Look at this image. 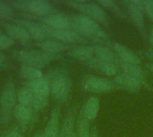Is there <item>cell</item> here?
<instances>
[{"mask_svg": "<svg viewBox=\"0 0 153 137\" xmlns=\"http://www.w3.org/2000/svg\"><path fill=\"white\" fill-rule=\"evenodd\" d=\"M68 17L71 21V29L92 41L94 44L110 45L111 38L104 28L91 17L81 12L69 13Z\"/></svg>", "mask_w": 153, "mask_h": 137, "instance_id": "6da1fadb", "label": "cell"}, {"mask_svg": "<svg viewBox=\"0 0 153 137\" xmlns=\"http://www.w3.org/2000/svg\"><path fill=\"white\" fill-rule=\"evenodd\" d=\"M49 85V92L53 100L58 104L66 103L72 94V78L65 66H58L50 70L45 76Z\"/></svg>", "mask_w": 153, "mask_h": 137, "instance_id": "7a4b0ae2", "label": "cell"}, {"mask_svg": "<svg viewBox=\"0 0 153 137\" xmlns=\"http://www.w3.org/2000/svg\"><path fill=\"white\" fill-rule=\"evenodd\" d=\"M63 3L69 7L78 11L79 12L95 20L104 29L109 28L108 17L105 9L96 2L86 0H67L64 1Z\"/></svg>", "mask_w": 153, "mask_h": 137, "instance_id": "3957f363", "label": "cell"}, {"mask_svg": "<svg viewBox=\"0 0 153 137\" xmlns=\"http://www.w3.org/2000/svg\"><path fill=\"white\" fill-rule=\"evenodd\" d=\"M7 2L13 6V8L30 13L29 15L34 17H44L59 12L50 2L46 0H13Z\"/></svg>", "mask_w": 153, "mask_h": 137, "instance_id": "277c9868", "label": "cell"}, {"mask_svg": "<svg viewBox=\"0 0 153 137\" xmlns=\"http://www.w3.org/2000/svg\"><path fill=\"white\" fill-rule=\"evenodd\" d=\"M17 103V91L14 81L9 78L3 87L0 95V111L1 119L4 126H6L13 113V110Z\"/></svg>", "mask_w": 153, "mask_h": 137, "instance_id": "5b68a950", "label": "cell"}, {"mask_svg": "<svg viewBox=\"0 0 153 137\" xmlns=\"http://www.w3.org/2000/svg\"><path fill=\"white\" fill-rule=\"evenodd\" d=\"M14 57L22 65H29L41 70L52 62L58 59V56L48 54L40 50L22 49L13 53Z\"/></svg>", "mask_w": 153, "mask_h": 137, "instance_id": "8992f818", "label": "cell"}, {"mask_svg": "<svg viewBox=\"0 0 153 137\" xmlns=\"http://www.w3.org/2000/svg\"><path fill=\"white\" fill-rule=\"evenodd\" d=\"M121 4L127 13L130 21L138 29L144 40H148V33L144 21L143 0H124L121 1Z\"/></svg>", "mask_w": 153, "mask_h": 137, "instance_id": "52a82bcc", "label": "cell"}, {"mask_svg": "<svg viewBox=\"0 0 153 137\" xmlns=\"http://www.w3.org/2000/svg\"><path fill=\"white\" fill-rule=\"evenodd\" d=\"M81 86L85 92L97 95L108 94L112 91L119 90L112 79L98 77L92 74H87L83 76Z\"/></svg>", "mask_w": 153, "mask_h": 137, "instance_id": "ba28073f", "label": "cell"}, {"mask_svg": "<svg viewBox=\"0 0 153 137\" xmlns=\"http://www.w3.org/2000/svg\"><path fill=\"white\" fill-rule=\"evenodd\" d=\"M48 38H52L57 40L59 42L76 45H94V43L86 37H82L76 31L72 29H55L48 27Z\"/></svg>", "mask_w": 153, "mask_h": 137, "instance_id": "9c48e42d", "label": "cell"}, {"mask_svg": "<svg viewBox=\"0 0 153 137\" xmlns=\"http://www.w3.org/2000/svg\"><path fill=\"white\" fill-rule=\"evenodd\" d=\"M14 22L22 26L26 31L29 33L31 39H34L36 42L43 41L48 38V28L45 24L35 21L32 20H29L27 18H21L14 20Z\"/></svg>", "mask_w": 153, "mask_h": 137, "instance_id": "30bf717a", "label": "cell"}, {"mask_svg": "<svg viewBox=\"0 0 153 137\" xmlns=\"http://www.w3.org/2000/svg\"><path fill=\"white\" fill-rule=\"evenodd\" d=\"M29 18L32 21L37 20L39 22H41L51 29H71V21H70L68 15L62 13L60 12L56 13L49 14L44 17H34V16L29 15Z\"/></svg>", "mask_w": 153, "mask_h": 137, "instance_id": "8fae6325", "label": "cell"}, {"mask_svg": "<svg viewBox=\"0 0 153 137\" xmlns=\"http://www.w3.org/2000/svg\"><path fill=\"white\" fill-rule=\"evenodd\" d=\"M119 69L120 71L136 79L142 86L145 87L147 90H149L151 93L153 94V86L150 84V82L147 79L146 73L144 70L138 64H132V63H126L124 62H119Z\"/></svg>", "mask_w": 153, "mask_h": 137, "instance_id": "7c38bea8", "label": "cell"}, {"mask_svg": "<svg viewBox=\"0 0 153 137\" xmlns=\"http://www.w3.org/2000/svg\"><path fill=\"white\" fill-rule=\"evenodd\" d=\"M36 46L39 48V50H40L48 54L59 56L60 53H62L65 51H69L74 45H67V44L59 42V41L52 39V38H48L43 41L36 42Z\"/></svg>", "mask_w": 153, "mask_h": 137, "instance_id": "4fadbf2b", "label": "cell"}, {"mask_svg": "<svg viewBox=\"0 0 153 137\" xmlns=\"http://www.w3.org/2000/svg\"><path fill=\"white\" fill-rule=\"evenodd\" d=\"M112 81L116 84L119 90H124L131 94L139 93L143 87L136 79L121 71L117 76L112 78Z\"/></svg>", "mask_w": 153, "mask_h": 137, "instance_id": "5bb4252c", "label": "cell"}, {"mask_svg": "<svg viewBox=\"0 0 153 137\" xmlns=\"http://www.w3.org/2000/svg\"><path fill=\"white\" fill-rule=\"evenodd\" d=\"M111 47L115 51V53H117L121 62L138 65L142 63L141 57L128 46L118 42H112Z\"/></svg>", "mask_w": 153, "mask_h": 137, "instance_id": "9a60e30c", "label": "cell"}, {"mask_svg": "<svg viewBox=\"0 0 153 137\" xmlns=\"http://www.w3.org/2000/svg\"><path fill=\"white\" fill-rule=\"evenodd\" d=\"M68 55L73 59L81 62L87 65L93 58L94 53L92 50V45H74L69 51Z\"/></svg>", "mask_w": 153, "mask_h": 137, "instance_id": "2e32d148", "label": "cell"}, {"mask_svg": "<svg viewBox=\"0 0 153 137\" xmlns=\"http://www.w3.org/2000/svg\"><path fill=\"white\" fill-rule=\"evenodd\" d=\"M92 50L94 53V57L100 61L114 63L119 66V58L115 53V51L107 45L94 44L92 45Z\"/></svg>", "mask_w": 153, "mask_h": 137, "instance_id": "e0dca14e", "label": "cell"}, {"mask_svg": "<svg viewBox=\"0 0 153 137\" xmlns=\"http://www.w3.org/2000/svg\"><path fill=\"white\" fill-rule=\"evenodd\" d=\"M60 129V107L57 105L52 109L43 133L45 137H58Z\"/></svg>", "mask_w": 153, "mask_h": 137, "instance_id": "ac0fdd59", "label": "cell"}, {"mask_svg": "<svg viewBox=\"0 0 153 137\" xmlns=\"http://www.w3.org/2000/svg\"><path fill=\"white\" fill-rule=\"evenodd\" d=\"M86 66H88L90 69L94 70L97 72H99L104 76H107V77L114 78L120 72V69H119L118 65L110 63V62H107L100 61V60L96 59L95 57Z\"/></svg>", "mask_w": 153, "mask_h": 137, "instance_id": "d6986e66", "label": "cell"}, {"mask_svg": "<svg viewBox=\"0 0 153 137\" xmlns=\"http://www.w3.org/2000/svg\"><path fill=\"white\" fill-rule=\"evenodd\" d=\"M2 25L6 32V35L10 37L12 39H13L14 41L17 40L20 42H28L29 40L31 39L26 29L22 26H21L20 24L14 21L4 22Z\"/></svg>", "mask_w": 153, "mask_h": 137, "instance_id": "ffe728a7", "label": "cell"}, {"mask_svg": "<svg viewBox=\"0 0 153 137\" xmlns=\"http://www.w3.org/2000/svg\"><path fill=\"white\" fill-rule=\"evenodd\" d=\"M35 113L36 112L31 107H28L17 103L13 110V116L15 119V120L20 124V126L22 128H25L29 125V123L34 119Z\"/></svg>", "mask_w": 153, "mask_h": 137, "instance_id": "44dd1931", "label": "cell"}, {"mask_svg": "<svg viewBox=\"0 0 153 137\" xmlns=\"http://www.w3.org/2000/svg\"><path fill=\"white\" fill-rule=\"evenodd\" d=\"M100 100L97 96H90L83 106L81 108L82 112L87 119L90 121L94 120L100 111Z\"/></svg>", "mask_w": 153, "mask_h": 137, "instance_id": "7402d4cb", "label": "cell"}, {"mask_svg": "<svg viewBox=\"0 0 153 137\" xmlns=\"http://www.w3.org/2000/svg\"><path fill=\"white\" fill-rule=\"evenodd\" d=\"M25 86H27L33 94L34 96H48L49 97L50 92H49V85L48 80L45 77L30 81L26 82Z\"/></svg>", "mask_w": 153, "mask_h": 137, "instance_id": "603a6c76", "label": "cell"}, {"mask_svg": "<svg viewBox=\"0 0 153 137\" xmlns=\"http://www.w3.org/2000/svg\"><path fill=\"white\" fill-rule=\"evenodd\" d=\"M95 2L97 4H99L100 5H101L104 9L106 8L108 11H110L111 12H113L117 17L120 18L121 20L126 21L127 22H131L129 20V17H128L127 13L126 12L125 9L123 8V6H121L115 0H98Z\"/></svg>", "mask_w": 153, "mask_h": 137, "instance_id": "cb8c5ba5", "label": "cell"}, {"mask_svg": "<svg viewBox=\"0 0 153 137\" xmlns=\"http://www.w3.org/2000/svg\"><path fill=\"white\" fill-rule=\"evenodd\" d=\"M91 131V121L85 118L80 110L75 121V133L77 137H90Z\"/></svg>", "mask_w": 153, "mask_h": 137, "instance_id": "d4e9b609", "label": "cell"}, {"mask_svg": "<svg viewBox=\"0 0 153 137\" xmlns=\"http://www.w3.org/2000/svg\"><path fill=\"white\" fill-rule=\"evenodd\" d=\"M76 108L71 110L63 120V124L61 126L60 133L58 137H69L70 132L75 127V121H76Z\"/></svg>", "mask_w": 153, "mask_h": 137, "instance_id": "484cf974", "label": "cell"}, {"mask_svg": "<svg viewBox=\"0 0 153 137\" xmlns=\"http://www.w3.org/2000/svg\"><path fill=\"white\" fill-rule=\"evenodd\" d=\"M19 74L27 82H30L44 77L41 70L29 65H22L19 69Z\"/></svg>", "mask_w": 153, "mask_h": 137, "instance_id": "4316f807", "label": "cell"}, {"mask_svg": "<svg viewBox=\"0 0 153 137\" xmlns=\"http://www.w3.org/2000/svg\"><path fill=\"white\" fill-rule=\"evenodd\" d=\"M17 103L28 107L32 106L33 94L27 86H22L17 91Z\"/></svg>", "mask_w": 153, "mask_h": 137, "instance_id": "83f0119b", "label": "cell"}, {"mask_svg": "<svg viewBox=\"0 0 153 137\" xmlns=\"http://www.w3.org/2000/svg\"><path fill=\"white\" fill-rule=\"evenodd\" d=\"M49 103V97L48 96H34L33 95V103L31 108L35 112L42 111L45 109Z\"/></svg>", "mask_w": 153, "mask_h": 137, "instance_id": "f1b7e54d", "label": "cell"}, {"mask_svg": "<svg viewBox=\"0 0 153 137\" xmlns=\"http://www.w3.org/2000/svg\"><path fill=\"white\" fill-rule=\"evenodd\" d=\"M14 15L13 6L4 1H0V19H10Z\"/></svg>", "mask_w": 153, "mask_h": 137, "instance_id": "f546056e", "label": "cell"}, {"mask_svg": "<svg viewBox=\"0 0 153 137\" xmlns=\"http://www.w3.org/2000/svg\"><path fill=\"white\" fill-rule=\"evenodd\" d=\"M14 44V40L8 37L6 34L0 33V50H6L12 47Z\"/></svg>", "mask_w": 153, "mask_h": 137, "instance_id": "4dcf8cb0", "label": "cell"}, {"mask_svg": "<svg viewBox=\"0 0 153 137\" xmlns=\"http://www.w3.org/2000/svg\"><path fill=\"white\" fill-rule=\"evenodd\" d=\"M145 15L153 21V0H143Z\"/></svg>", "mask_w": 153, "mask_h": 137, "instance_id": "1f68e13d", "label": "cell"}, {"mask_svg": "<svg viewBox=\"0 0 153 137\" xmlns=\"http://www.w3.org/2000/svg\"><path fill=\"white\" fill-rule=\"evenodd\" d=\"M1 137H23V136L18 128H10L4 132Z\"/></svg>", "mask_w": 153, "mask_h": 137, "instance_id": "d6a6232c", "label": "cell"}, {"mask_svg": "<svg viewBox=\"0 0 153 137\" xmlns=\"http://www.w3.org/2000/svg\"><path fill=\"white\" fill-rule=\"evenodd\" d=\"M7 65H8V61H7L6 56L0 52V69L6 68Z\"/></svg>", "mask_w": 153, "mask_h": 137, "instance_id": "836d02e7", "label": "cell"}, {"mask_svg": "<svg viewBox=\"0 0 153 137\" xmlns=\"http://www.w3.org/2000/svg\"><path fill=\"white\" fill-rule=\"evenodd\" d=\"M148 41H149V43H150L151 45H152V51H153V27L152 28L150 33L148 34ZM151 56H152L153 57V53L152 54H151Z\"/></svg>", "mask_w": 153, "mask_h": 137, "instance_id": "e575fe53", "label": "cell"}, {"mask_svg": "<svg viewBox=\"0 0 153 137\" xmlns=\"http://www.w3.org/2000/svg\"><path fill=\"white\" fill-rule=\"evenodd\" d=\"M90 137H99V134H98V128L96 125H93L91 127V136Z\"/></svg>", "mask_w": 153, "mask_h": 137, "instance_id": "d590c367", "label": "cell"}, {"mask_svg": "<svg viewBox=\"0 0 153 137\" xmlns=\"http://www.w3.org/2000/svg\"><path fill=\"white\" fill-rule=\"evenodd\" d=\"M32 137H45V136H44V133H43L42 130H39V131H37V132L33 135V136Z\"/></svg>", "mask_w": 153, "mask_h": 137, "instance_id": "8d00e7d4", "label": "cell"}, {"mask_svg": "<svg viewBox=\"0 0 153 137\" xmlns=\"http://www.w3.org/2000/svg\"><path fill=\"white\" fill-rule=\"evenodd\" d=\"M145 66H146L147 70H149L153 74V62H148V63L145 64Z\"/></svg>", "mask_w": 153, "mask_h": 137, "instance_id": "74e56055", "label": "cell"}, {"mask_svg": "<svg viewBox=\"0 0 153 137\" xmlns=\"http://www.w3.org/2000/svg\"><path fill=\"white\" fill-rule=\"evenodd\" d=\"M0 119H1V111H0Z\"/></svg>", "mask_w": 153, "mask_h": 137, "instance_id": "f35d334b", "label": "cell"}, {"mask_svg": "<svg viewBox=\"0 0 153 137\" xmlns=\"http://www.w3.org/2000/svg\"><path fill=\"white\" fill-rule=\"evenodd\" d=\"M0 33H1V32H0Z\"/></svg>", "mask_w": 153, "mask_h": 137, "instance_id": "ab89813d", "label": "cell"}, {"mask_svg": "<svg viewBox=\"0 0 153 137\" xmlns=\"http://www.w3.org/2000/svg\"><path fill=\"white\" fill-rule=\"evenodd\" d=\"M152 58H153V57H152Z\"/></svg>", "mask_w": 153, "mask_h": 137, "instance_id": "60d3db41", "label": "cell"}]
</instances>
